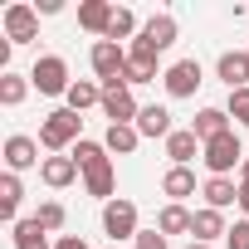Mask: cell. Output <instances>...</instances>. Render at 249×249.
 <instances>
[{
  "instance_id": "obj_1",
  "label": "cell",
  "mask_w": 249,
  "mask_h": 249,
  "mask_svg": "<svg viewBox=\"0 0 249 249\" xmlns=\"http://www.w3.org/2000/svg\"><path fill=\"white\" fill-rule=\"evenodd\" d=\"M73 161H78V171H83V186H88V196L93 200H112V191H117V171H112V157H107V147L103 142H78L73 147Z\"/></svg>"
},
{
  "instance_id": "obj_2",
  "label": "cell",
  "mask_w": 249,
  "mask_h": 249,
  "mask_svg": "<svg viewBox=\"0 0 249 249\" xmlns=\"http://www.w3.org/2000/svg\"><path fill=\"white\" fill-rule=\"evenodd\" d=\"M78 127H83V117L73 112V107H54L44 122H39V147L44 152H69V147H78L83 137H78Z\"/></svg>"
},
{
  "instance_id": "obj_3",
  "label": "cell",
  "mask_w": 249,
  "mask_h": 249,
  "mask_svg": "<svg viewBox=\"0 0 249 249\" xmlns=\"http://www.w3.org/2000/svg\"><path fill=\"white\" fill-rule=\"evenodd\" d=\"M98 107H103V117H107V127H127V122H137V112H142L137 98H132V88L122 83V78H117V83H103V103H98Z\"/></svg>"
},
{
  "instance_id": "obj_4",
  "label": "cell",
  "mask_w": 249,
  "mask_h": 249,
  "mask_svg": "<svg viewBox=\"0 0 249 249\" xmlns=\"http://www.w3.org/2000/svg\"><path fill=\"white\" fill-rule=\"evenodd\" d=\"M171 44H176V20H171V15H152V20L142 25V35L132 39V54L157 59V54H166Z\"/></svg>"
},
{
  "instance_id": "obj_5",
  "label": "cell",
  "mask_w": 249,
  "mask_h": 249,
  "mask_svg": "<svg viewBox=\"0 0 249 249\" xmlns=\"http://www.w3.org/2000/svg\"><path fill=\"white\" fill-rule=\"evenodd\" d=\"M30 83L39 88V93H49V98H69V88H73V78H69V64L59 59V54H44V59H35V69H30Z\"/></svg>"
},
{
  "instance_id": "obj_6",
  "label": "cell",
  "mask_w": 249,
  "mask_h": 249,
  "mask_svg": "<svg viewBox=\"0 0 249 249\" xmlns=\"http://www.w3.org/2000/svg\"><path fill=\"white\" fill-rule=\"evenodd\" d=\"M200 161L210 166V176H230L234 166H244V147H239V137H234V127H230L225 137H215V142H205V152H200Z\"/></svg>"
},
{
  "instance_id": "obj_7",
  "label": "cell",
  "mask_w": 249,
  "mask_h": 249,
  "mask_svg": "<svg viewBox=\"0 0 249 249\" xmlns=\"http://www.w3.org/2000/svg\"><path fill=\"white\" fill-rule=\"evenodd\" d=\"M127 49H122V44H112V39H98L93 44V54H88V64H93V73L103 78V83H117L122 73H127Z\"/></svg>"
},
{
  "instance_id": "obj_8",
  "label": "cell",
  "mask_w": 249,
  "mask_h": 249,
  "mask_svg": "<svg viewBox=\"0 0 249 249\" xmlns=\"http://www.w3.org/2000/svg\"><path fill=\"white\" fill-rule=\"evenodd\" d=\"M103 230L112 234V244L137 239V234H142V230H137V205H132V200H107V205H103Z\"/></svg>"
},
{
  "instance_id": "obj_9",
  "label": "cell",
  "mask_w": 249,
  "mask_h": 249,
  "mask_svg": "<svg viewBox=\"0 0 249 249\" xmlns=\"http://www.w3.org/2000/svg\"><path fill=\"white\" fill-rule=\"evenodd\" d=\"M5 39H10V44H30V39H39V10L25 5V0L5 5Z\"/></svg>"
},
{
  "instance_id": "obj_10",
  "label": "cell",
  "mask_w": 249,
  "mask_h": 249,
  "mask_svg": "<svg viewBox=\"0 0 249 249\" xmlns=\"http://www.w3.org/2000/svg\"><path fill=\"white\" fill-rule=\"evenodd\" d=\"M161 83H166L171 98H191V93L200 88V59H176V64L161 73Z\"/></svg>"
},
{
  "instance_id": "obj_11",
  "label": "cell",
  "mask_w": 249,
  "mask_h": 249,
  "mask_svg": "<svg viewBox=\"0 0 249 249\" xmlns=\"http://www.w3.org/2000/svg\"><path fill=\"white\" fill-rule=\"evenodd\" d=\"M5 166L20 176V171H30V166H44L39 161V142L35 137H25V132H15V137H5Z\"/></svg>"
},
{
  "instance_id": "obj_12",
  "label": "cell",
  "mask_w": 249,
  "mask_h": 249,
  "mask_svg": "<svg viewBox=\"0 0 249 249\" xmlns=\"http://www.w3.org/2000/svg\"><path fill=\"white\" fill-rule=\"evenodd\" d=\"M200 152H205V142H200L191 127H176V132L166 137V157H171V166H191Z\"/></svg>"
},
{
  "instance_id": "obj_13",
  "label": "cell",
  "mask_w": 249,
  "mask_h": 249,
  "mask_svg": "<svg viewBox=\"0 0 249 249\" xmlns=\"http://www.w3.org/2000/svg\"><path fill=\"white\" fill-rule=\"evenodd\" d=\"M39 176H44V186H49V191L73 186V181H78V161H73V152H69V157H64V152H59V157H44Z\"/></svg>"
},
{
  "instance_id": "obj_14",
  "label": "cell",
  "mask_w": 249,
  "mask_h": 249,
  "mask_svg": "<svg viewBox=\"0 0 249 249\" xmlns=\"http://www.w3.org/2000/svg\"><path fill=\"white\" fill-rule=\"evenodd\" d=\"M112 15H117V5H107V0H83V5H78V25L88 35H103V39L112 30Z\"/></svg>"
},
{
  "instance_id": "obj_15",
  "label": "cell",
  "mask_w": 249,
  "mask_h": 249,
  "mask_svg": "<svg viewBox=\"0 0 249 249\" xmlns=\"http://www.w3.org/2000/svg\"><path fill=\"white\" fill-rule=\"evenodd\" d=\"M215 73H220V83L234 93V88H249V54H220V64H215Z\"/></svg>"
},
{
  "instance_id": "obj_16",
  "label": "cell",
  "mask_w": 249,
  "mask_h": 249,
  "mask_svg": "<svg viewBox=\"0 0 249 249\" xmlns=\"http://www.w3.org/2000/svg\"><path fill=\"white\" fill-rule=\"evenodd\" d=\"M132 127H137L142 137H161V142H166V137L176 132V127H171V112H166L161 103H152V107H142V112H137V122H132Z\"/></svg>"
},
{
  "instance_id": "obj_17",
  "label": "cell",
  "mask_w": 249,
  "mask_h": 249,
  "mask_svg": "<svg viewBox=\"0 0 249 249\" xmlns=\"http://www.w3.org/2000/svg\"><path fill=\"white\" fill-rule=\"evenodd\" d=\"M191 132H196L200 142L225 137V132H230V112H225V107H200V112H196V122H191Z\"/></svg>"
},
{
  "instance_id": "obj_18",
  "label": "cell",
  "mask_w": 249,
  "mask_h": 249,
  "mask_svg": "<svg viewBox=\"0 0 249 249\" xmlns=\"http://www.w3.org/2000/svg\"><path fill=\"white\" fill-rule=\"evenodd\" d=\"M200 196H205V205H210V210H225V205H239V186H234L230 176H210Z\"/></svg>"
},
{
  "instance_id": "obj_19",
  "label": "cell",
  "mask_w": 249,
  "mask_h": 249,
  "mask_svg": "<svg viewBox=\"0 0 249 249\" xmlns=\"http://www.w3.org/2000/svg\"><path fill=\"white\" fill-rule=\"evenodd\" d=\"M10 239H15V249H54L49 239H44V225L30 215V220H15L10 225Z\"/></svg>"
},
{
  "instance_id": "obj_20",
  "label": "cell",
  "mask_w": 249,
  "mask_h": 249,
  "mask_svg": "<svg viewBox=\"0 0 249 249\" xmlns=\"http://www.w3.org/2000/svg\"><path fill=\"white\" fill-rule=\"evenodd\" d=\"M161 191L171 196V205H181L186 196H196V176H191V166H171V171L161 176Z\"/></svg>"
},
{
  "instance_id": "obj_21",
  "label": "cell",
  "mask_w": 249,
  "mask_h": 249,
  "mask_svg": "<svg viewBox=\"0 0 249 249\" xmlns=\"http://www.w3.org/2000/svg\"><path fill=\"white\" fill-rule=\"evenodd\" d=\"M20 200H25V186H20L15 171H5V176H0V215H5L10 225H15V215H20Z\"/></svg>"
},
{
  "instance_id": "obj_22",
  "label": "cell",
  "mask_w": 249,
  "mask_h": 249,
  "mask_svg": "<svg viewBox=\"0 0 249 249\" xmlns=\"http://www.w3.org/2000/svg\"><path fill=\"white\" fill-rule=\"evenodd\" d=\"M191 225H196V215L186 205H161V215H157V230L161 234H191Z\"/></svg>"
},
{
  "instance_id": "obj_23",
  "label": "cell",
  "mask_w": 249,
  "mask_h": 249,
  "mask_svg": "<svg viewBox=\"0 0 249 249\" xmlns=\"http://www.w3.org/2000/svg\"><path fill=\"white\" fill-rule=\"evenodd\" d=\"M191 234H196V244H210L215 234H230V230H225V215L205 205V210H196V225H191Z\"/></svg>"
},
{
  "instance_id": "obj_24",
  "label": "cell",
  "mask_w": 249,
  "mask_h": 249,
  "mask_svg": "<svg viewBox=\"0 0 249 249\" xmlns=\"http://www.w3.org/2000/svg\"><path fill=\"white\" fill-rule=\"evenodd\" d=\"M137 142H142V132L132 127V122H127V127H107V132H103V147H107V152H117V157H132V152H137Z\"/></svg>"
},
{
  "instance_id": "obj_25",
  "label": "cell",
  "mask_w": 249,
  "mask_h": 249,
  "mask_svg": "<svg viewBox=\"0 0 249 249\" xmlns=\"http://www.w3.org/2000/svg\"><path fill=\"white\" fill-rule=\"evenodd\" d=\"M30 88H35V83L20 78V73H0V103H5V107H20Z\"/></svg>"
},
{
  "instance_id": "obj_26",
  "label": "cell",
  "mask_w": 249,
  "mask_h": 249,
  "mask_svg": "<svg viewBox=\"0 0 249 249\" xmlns=\"http://www.w3.org/2000/svg\"><path fill=\"white\" fill-rule=\"evenodd\" d=\"M127 54H132V49H127ZM122 83H127V88H132V83H157V59L132 54V59H127V73H122Z\"/></svg>"
},
{
  "instance_id": "obj_27",
  "label": "cell",
  "mask_w": 249,
  "mask_h": 249,
  "mask_svg": "<svg viewBox=\"0 0 249 249\" xmlns=\"http://www.w3.org/2000/svg\"><path fill=\"white\" fill-rule=\"evenodd\" d=\"M93 103H103V83L78 78V83L69 88V107H73V112H83V107H93Z\"/></svg>"
},
{
  "instance_id": "obj_28",
  "label": "cell",
  "mask_w": 249,
  "mask_h": 249,
  "mask_svg": "<svg viewBox=\"0 0 249 249\" xmlns=\"http://www.w3.org/2000/svg\"><path fill=\"white\" fill-rule=\"evenodd\" d=\"M35 220L44 225V234H54V230H64V220H69V210H64L59 200H44V205L35 210Z\"/></svg>"
},
{
  "instance_id": "obj_29",
  "label": "cell",
  "mask_w": 249,
  "mask_h": 249,
  "mask_svg": "<svg viewBox=\"0 0 249 249\" xmlns=\"http://www.w3.org/2000/svg\"><path fill=\"white\" fill-rule=\"evenodd\" d=\"M127 35H142V30H137V15H132V10H117V15H112V30H107V39H112V44H122Z\"/></svg>"
},
{
  "instance_id": "obj_30",
  "label": "cell",
  "mask_w": 249,
  "mask_h": 249,
  "mask_svg": "<svg viewBox=\"0 0 249 249\" xmlns=\"http://www.w3.org/2000/svg\"><path fill=\"white\" fill-rule=\"evenodd\" d=\"M234 122H244V127H249V88H234L230 93V107H225Z\"/></svg>"
},
{
  "instance_id": "obj_31",
  "label": "cell",
  "mask_w": 249,
  "mask_h": 249,
  "mask_svg": "<svg viewBox=\"0 0 249 249\" xmlns=\"http://www.w3.org/2000/svg\"><path fill=\"white\" fill-rule=\"evenodd\" d=\"M225 244L230 249H249V220H234V230L225 234Z\"/></svg>"
},
{
  "instance_id": "obj_32",
  "label": "cell",
  "mask_w": 249,
  "mask_h": 249,
  "mask_svg": "<svg viewBox=\"0 0 249 249\" xmlns=\"http://www.w3.org/2000/svg\"><path fill=\"white\" fill-rule=\"evenodd\" d=\"M137 249H171V244H166L161 230H142V234H137Z\"/></svg>"
},
{
  "instance_id": "obj_33",
  "label": "cell",
  "mask_w": 249,
  "mask_h": 249,
  "mask_svg": "<svg viewBox=\"0 0 249 249\" xmlns=\"http://www.w3.org/2000/svg\"><path fill=\"white\" fill-rule=\"evenodd\" d=\"M239 210H244V220H249V157H244V166H239Z\"/></svg>"
},
{
  "instance_id": "obj_34",
  "label": "cell",
  "mask_w": 249,
  "mask_h": 249,
  "mask_svg": "<svg viewBox=\"0 0 249 249\" xmlns=\"http://www.w3.org/2000/svg\"><path fill=\"white\" fill-rule=\"evenodd\" d=\"M54 249H88V244H83L78 234H59V239H54Z\"/></svg>"
},
{
  "instance_id": "obj_35",
  "label": "cell",
  "mask_w": 249,
  "mask_h": 249,
  "mask_svg": "<svg viewBox=\"0 0 249 249\" xmlns=\"http://www.w3.org/2000/svg\"><path fill=\"white\" fill-rule=\"evenodd\" d=\"M35 10H39V15H59V10H64V0H39Z\"/></svg>"
},
{
  "instance_id": "obj_36",
  "label": "cell",
  "mask_w": 249,
  "mask_h": 249,
  "mask_svg": "<svg viewBox=\"0 0 249 249\" xmlns=\"http://www.w3.org/2000/svg\"><path fill=\"white\" fill-rule=\"evenodd\" d=\"M186 249H210V244H186Z\"/></svg>"
},
{
  "instance_id": "obj_37",
  "label": "cell",
  "mask_w": 249,
  "mask_h": 249,
  "mask_svg": "<svg viewBox=\"0 0 249 249\" xmlns=\"http://www.w3.org/2000/svg\"><path fill=\"white\" fill-rule=\"evenodd\" d=\"M107 249H117V244H107Z\"/></svg>"
},
{
  "instance_id": "obj_38",
  "label": "cell",
  "mask_w": 249,
  "mask_h": 249,
  "mask_svg": "<svg viewBox=\"0 0 249 249\" xmlns=\"http://www.w3.org/2000/svg\"><path fill=\"white\" fill-rule=\"evenodd\" d=\"M244 54H249V49H244Z\"/></svg>"
}]
</instances>
